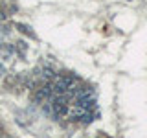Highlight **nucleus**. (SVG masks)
Masks as SVG:
<instances>
[]
</instances>
